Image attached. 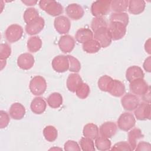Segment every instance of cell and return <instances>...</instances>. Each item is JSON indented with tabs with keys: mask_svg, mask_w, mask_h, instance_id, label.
Here are the masks:
<instances>
[{
	"mask_svg": "<svg viewBox=\"0 0 151 151\" xmlns=\"http://www.w3.org/2000/svg\"><path fill=\"white\" fill-rule=\"evenodd\" d=\"M39 6L41 9L52 17H58L64 11L62 5L55 1L41 0L39 2Z\"/></svg>",
	"mask_w": 151,
	"mask_h": 151,
	"instance_id": "6da1fadb",
	"label": "cell"
},
{
	"mask_svg": "<svg viewBox=\"0 0 151 151\" xmlns=\"http://www.w3.org/2000/svg\"><path fill=\"white\" fill-rule=\"evenodd\" d=\"M110 0H98L93 2L91 6V12L95 17H102L107 15L110 10Z\"/></svg>",
	"mask_w": 151,
	"mask_h": 151,
	"instance_id": "7a4b0ae2",
	"label": "cell"
},
{
	"mask_svg": "<svg viewBox=\"0 0 151 151\" xmlns=\"http://www.w3.org/2000/svg\"><path fill=\"white\" fill-rule=\"evenodd\" d=\"M29 87L32 94L41 96L44 93L47 89L46 80L41 76H36L31 80Z\"/></svg>",
	"mask_w": 151,
	"mask_h": 151,
	"instance_id": "3957f363",
	"label": "cell"
},
{
	"mask_svg": "<svg viewBox=\"0 0 151 151\" xmlns=\"http://www.w3.org/2000/svg\"><path fill=\"white\" fill-rule=\"evenodd\" d=\"M117 123L120 130L127 132L135 126L136 120L132 113L124 112L119 116Z\"/></svg>",
	"mask_w": 151,
	"mask_h": 151,
	"instance_id": "277c9868",
	"label": "cell"
},
{
	"mask_svg": "<svg viewBox=\"0 0 151 151\" xmlns=\"http://www.w3.org/2000/svg\"><path fill=\"white\" fill-rule=\"evenodd\" d=\"M107 27L99 28L94 32V40L99 42L101 48H106L111 43L112 38Z\"/></svg>",
	"mask_w": 151,
	"mask_h": 151,
	"instance_id": "5b68a950",
	"label": "cell"
},
{
	"mask_svg": "<svg viewBox=\"0 0 151 151\" xmlns=\"http://www.w3.org/2000/svg\"><path fill=\"white\" fill-rule=\"evenodd\" d=\"M129 88L133 94L142 97L150 88L143 78H137L133 80L130 83Z\"/></svg>",
	"mask_w": 151,
	"mask_h": 151,
	"instance_id": "8992f818",
	"label": "cell"
},
{
	"mask_svg": "<svg viewBox=\"0 0 151 151\" xmlns=\"http://www.w3.org/2000/svg\"><path fill=\"white\" fill-rule=\"evenodd\" d=\"M112 40L116 41L122 39L126 33V26L119 22H110L108 26Z\"/></svg>",
	"mask_w": 151,
	"mask_h": 151,
	"instance_id": "52a82bcc",
	"label": "cell"
},
{
	"mask_svg": "<svg viewBox=\"0 0 151 151\" xmlns=\"http://www.w3.org/2000/svg\"><path fill=\"white\" fill-rule=\"evenodd\" d=\"M23 34V28L18 24H12L8 27L5 32L6 40L11 43L19 41Z\"/></svg>",
	"mask_w": 151,
	"mask_h": 151,
	"instance_id": "ba28073f",
	"label": "cell"
},
{
	"mask_svg": "<svg viewBox=\"0 0 151 151\" xmlns=\"http://www.w3.org/2000/svg\"><path fill=\"white\" fill-rule=\"evenodd\" d=\"M139 99L133 93L124 94L121 99V104L123 109L127 111L134 110L139 104Z\"/></svg>",
	"mask_w": 151,
	"mask_h": 151,
	"instance_id": "9c48e42d",
	"label": "cell"
},
{
	"mask_svg": "<svg viewBox=\"0 0 151 151\" xmlns=\"http://www.w3.org/2000/svg\"><path fill=\"white\" fill-rule=\"evenodd\" d=\"M52 68L58 73H64L69 69V61L67 55H58L55 57L51 63Z\"/></svg>",
	"mask_w": 151,
	"mask_h": 151,
	"instance_id": "30bf717a",
	"label": "cell"
},
{
	"mask_svg": "<svg viewBox=\"0 0 151 151\" xmlns=\"http://www.w3.org/2000/svg\"><path fill=\"white\" fill-rule=\"evenodd\" d=\"M54 25L55 30L59 34H65L69 32L71 28V22L65 16L60 15L54 19Z\"/></svg>",
	"mask_w": 151,
	"mask_h": 151,
	"instance_id": "8fae6325",
	"label": "cell"
},
{
	"mask_svg": "<svg viewBox=\"0 0 151 151\" xmlns=\"http://www.w3.org/2000/svg\"><path fill=\"white\" fill-rule=\"evenodd\" d=\"M136 118L139 120H150L151 117L150 103L143 101L134 109V112Z\"/></svg>",
	"mask_w": 151,
	"mask_h": 151,
	"instance_id": "7c38bea8",
	"label": "cell"
},
{
	"mask_svg": "<svg viewBox=\"0 0 151 151\" xmlns=\"http://www.w3.org/2000/svg\"><path fill=\"white\" fill-rule=\"evenodd\" d=\"M45 21L44 18L41 17H39L26 25L25 31L28 35H36L43 29Z\"/></svg>",
	"mask_w": 151,
	"mask_h": 151,
	"instance_id": "4fadbf2b",
	"label": "cell"
},
{
	"mask_svg": "<svg viewBox=\"0 0 151 151\" xmlns=\"http://www.w3.org/2000/svg\"><path fill=\"white\" fill-rule=\"evenodd\" d=\"M58 47L64 53H68L72 51L76 44L74 38L70 35H64L60 37L58 41Z\"/></svg>",
	"mask_w": 151,
	"mask_h": 151,
	"instance_id": "5bb4252c",
	"label": "cell"
},
{
	"mask_svg": "<svg viewBox=\"0 0 151 151\" xmlns=\"http://www.w3.org/2000/svg\"><path fill=\"white\" fill-rule=\"evenodd\" d=\"M65 12L67 16L73 20H78L81 18L84 14L83 7L76 3L69 4L65 8Z\"/></svg>",
	"mask_w": 151,
	"mask_h": 151,
	"instance_id": "9a60e30c",
	"label": "cell"
},
{
	"mask_svg": "<svg viewBox=\"0 0 151 151\" xmlns=\"http://www.w3.org/2000/svg\"><path fill=\"white\" fill-rule=\"evenodd\" d=\"M34 62L35 60L33 55L28 52L19 55L17 58L18 66L24 70L31 69L33 67Z\"/></svg>",
	"mask_w": 151,
	"mask_h": 151,
	"instance_id": "2e32d148",
	"label": "cell"
},
{
	"mask_svg": "<svg viewBox=\"0 0 151 151\" xmlns=\"http://www.w3.org/2000/svg\"><path fill=\"white\" fill-rule=\"evenodd\" d=\"M117 126L113 122H106L103 123L99 129L101 136L111 138L114 136L117 132Z\"/></svg>",
	"mask_w": 151,
	"mask_h": 151,
	"instance_id": "e0dca14e",
	"label": "cell"
},
{
	"mask_svg": "<svg viewBox=\"0 0 151 151\" xmlns=\"http://www.w3.org/2000/svg\"><path fill=\"white\" fill-rule=\"evenodd\" d=\"M9 115L14 120L22 119L26 113L25 107L19 103H14L12 104L9 110Z\"/></svg>",
	"mask_w": 151,
	"mask_h": 151,
	"instance_id": "ac0fdd59",
	"label": "cell"
},
{
	"mask_svg": "<svg viewBox=\"0 0 151 151\" xmlns=\"http://www.w3.org/2000/svg\"><path fill=\"white\" fill-rule=\"evenodd\" d=\"M83 83V80L80 76L76 73H71L69 74L68 76V78L67 79V87L68 90L74 93L76 92L77 88L78 87V86Z\"/></svg>",
	"mask_w": 151,
	"mask_h": 151,
	"instance_id": "d6986e66",
	"label": "cell"
},
{
	"mask_svg": "<svg viewBox=\"0 0 151 151\" xmlns=\"http://www.w3.org/2000/svg\"><path fill=\"white\" fill-rule=\"evenodd\" d=\"M145 74L142 69L137 65L130 66L127 68L126 72V78L129 82L137 78H143Z\"/></svg>",
	"mask_w": 151,
	"mask_h": 151,
	"instance_id": "ffe728a7",
	"label": "cell"
},
{
	"mask_svg": "<svg viewBox=\"0 0 151 151\" xmlns=\"http://www.w3.org/2000/svg\"><path fill=\"white\" fill-rule=\"evenodd\" d=\"M47 107V103L43 98L41 97H35L31 101L30 108L31 111L36 114L43 113Z\"/></svg>",
	"mask_w": 151,
	"mask_h": 151,
	"instance_id": "44dd1931",
	"label": "cell"
},
{
	"mask_svg": "<svg viewBox=\"0 0 151 151\" xmlns=\"http://www.w3.org/2000/svg\"><path fill=\"white\" fill-rule=\"evenodd\" d=\"M146 2L143 0L129 1L128 11L133 15H139L142 13L145 8Z\"/></svg>",
	"mask_w": 151,
	"mask_h": 151,
	"instance_id": "7402d4cb",
	"label": "cell"
},
{
	"mask_svg": "<svg viewBox=\"0 0 151 151\" xmlns=\"http://www.w3.org/2000/svg\"><path fill=\"white\" fill-rule=\"evenodd\" d=\"M143 137L144 134L139 128H133L128 133V142L132 150L135 149L137 141Z\"/></svg>",
	"mask_w": 151,
	"mask_h": 151,
	"instance_id": "603a6c76",
	"label": "cell"
},
{
	"mask_svg": "<svg viewBox=\"0 0 151 151\" xmlns=\"http://www.w3.org/2000/svg\"><path fill=\"white\" fill-rule=\"evenodd\" d=\"M93 33L91 30L86 28H81L78 29L75 34L76 41L82 44H84L93 39Z\"/></svg>",
	"mask_w": 151,
	"mask_h": 151,
	"instance_id": "cb8c5ba5",
	"label": "cell"
},
{
	"mask_svg": "<svg viewBox=\"0 0 151 151\" xmlns=\"http://www.w3.org/2000/svg\"><path fill=\"white\" fill-rule=\"evenodd\" d=\"M99 127L94 123H87L83 127V134L84 137L94 140L99 136Z\"/></svg>",
	"mask_w": 151,
	"mask_h": 151,
	"instance_id": "d4e9b609",
	"label": "cell"
},
{
	"mask_svg": "<svg viewBox=\"0 0 151 151\" xmlns=\"http://www.w3.org/2000/svg\"><path fill=\"white\" fill-rule=\"evenodd\" d=\"M125 86L124 84L118 80H114L113 83L109 93L113 96L114 97H121L125 93Z\"/></svg>",
	"mask_w": 151,
	"mask_h": 151,
	"instance_id": "484cf974",
	"label": "cell"
},
{
	"mask_svg": "<svg viewBox=\"0 0 151 151\" xmlns=\"http://www.w3.org/2000/svg\"><path fill=\"white\" fill-rule=\"evenodd\" d=\"M113 80L111 77L107 75L102 76L99 78L97 83L99 89L103 91L109 92L111 88Z\"/></svg>",
	"mask_w": 151,
	"mask_h": 151,
	"instance_id": "4316f807",
	"label": "cell"
},
{
	"mask_svg": "<svg viewBox=\"0 0 151 151\" xmlns=\"http://www.w3.org/2000/svg\"><path fill=\"white\" fill-rule=\"evenodd\" d=\"M42 43V41L38 36L31 37L27 41V48L29 52H36L41 49Z\"/></svg>",
	"mask_w": 151,
	"mask_h": 151,
	"instance_id": "83f0119b",
	"label": "cell"
},
{
	"mask_svg": "<svg viewBox=\"0 0 151 151\" xmlns=\"http://www.w3.org/2000/svg\"><path fill=\"white\" fill-rule=\"evenodd\" d=\"M82 47L85 52L89 54L96 53L101 48L99 42L94 39H91L83 44Z\"/></svg>",
	"mask_w": 151,
	"mask_h": 151,
	"instance_id": "f1b7e54d",
	"label": "cell"
},
{
	"mask_svg": "<svg viewBox=\"0 0 151 151\" xmlns=\"http://www.w3.org/2000/svg\"><path fill=\"white\" fill-rule=\"evenodd\" d=\"M48 106L52 109H57L63 104V97L59 93L54 92L51 93L47 98Z\"/></svg>",
	"mask_w": 151,
	"mask_h": 151,
	"instance_id": "f546056e",
	"label": "cell"
},
{
	"mask_svg": "<svg viewBox=\"0 0 151 151\" xmlns=\"http://www.w3.org/2000/svg\"><path fill=\"white\" fill-rule=\"evenodd\" d=\"M129 1L113 0L111 2L110 8L114 12H124L128 8Z\"/></svg>",
	"mask_w": 151,
	"mask_h": 151,
	"instance_id": "4dcf8cb0",
	"label": "cell"
},
{
	"mask_svg": "<svg viewBox=\"0 0 151 151\" xmlns=\"http://www.w3.org/2000/svg\"><path fill=\"white\" fill-rule=\"evenodd\" d=\"M95 140V146L99 150L105 151L110 149L111 143L109 138L98 136Z\"/></svg>",
	"mask_w": 151,
	"mask_h": 151,
	"instance_id": "1f68e13d",
	"label": "cell"
},
{
	"mask_svg": "<svg viewBox=\"0 0 151 151\" xmlns=\"http://www.w3.org/2000/svg\"><path fill=\"white\" fill-rule=\"evenodd\" d=\"M43 135L45 139L50 142L55 141L58 136V132L53 126H47L43 130Z\"/></svg>",
	"mask_w": 151,
	"mask_h": 151,
	"instance_id": "d6a6232c",
	"label": "cell"
},
{
	"mask_svg": "<svg viewBox=\"0 0 151 151\" xmlns=\"http://www.w3.org/2000/svg\"><path fill=\"white\" fill-rule=\"evenodd\" d=\"M129 15L126 12H113L110 17V22H119L127 27L129 24Z\"/></svg>",
	"mask_w": 151,
	"mask_h": 151,
	"instance_id": "836d02e7",
	"label": "cell"
},
{
	"mask_svg": "<svg viewBox=\"0 0 151 151\" xmlns=\"http://www.w3.org/2000/svg\"><path fill=\"white\" fill-rule=\"evenodd\" d=\"M39 17L38 11L35 8H28L26 9L23 15L24 20L27 24Z\"/></svg>",
	"mask_w": 151,
	"mask_h": 151,
	"instance_id": "e575fe53",
	"label": "cell"
},
{
	"mask_svg": "<svg viewBox=\"0 0 151 151\" xmlns=\"http://www.w3.org/2000/svg\"><path fill=\"white\" fill-rule=\"evenodd\" d=\"M80 146L81 147V149L83 151H94L95 150L94 147V143L92 139L83 137H82L80 142Z\"/></svg>",
	"mask_w": 151,
	"mask_h": 151,
	"instance_id": "d590c367",
	"label": "cell"
},
{
	"mask_svg": "<svg viewBox=\"0 0 151 151\" xmlns=\"http://www.w3.org/2000/svg\"><path fill=\"white\" fill-rule=\"evenodd\" d=\"M90 91V89L87 83L83 82L77 88L76 94L78 98L81 99H84L88 96Z\"/></svg>",
	"mask_w": 151,
	"mask_h": 151,
	"instance_id": "8d00e7d4",
	"label": "cell"
},
{
	"mask_svg": "<svg viewBox=\"0 0 151 151\" xmlns=\"http://www.w3.org/2000/svg\"><path fill=\"white\" fill-rule=\"evenodd\" d=\"M108 25L103 17H94L91 22V28L93 32L102 27H107Z\"/></svg>",
	"mask_w": 151,
	"mask_h": 151,
	"instance_id": "74e56055",
	"label": "cell"
},
{
	"mask_svg": "<svg viewBox=\"0 0 151 151\" xmlns=\"http://www.w3.org/2000/svg\"><path fill=\"white\" fill-rule=\"evenodd\" d=\"M67 56L69 61V71L73 73L79 72L81 69V64L78 59L70 55Z\"/></svg>",
	"mask_w": 151,
	"mask_h": 151,
	"instance_id": "f35d334b",
	"label": "cell"
},
{
	"mask_svg": "<svg viewBox=\"0 0 151 151\" xmlns=\"http://www.w3.org/2000/svg\"><path fill=\"white\" fill-rule=\"evenodd\" d=\"M11 54V48L7 43H2L0 45V60H6Z\"/></svg>",
	"mask_w": 151,
	"mask_h": 151,
	"instance_id": "ab89813d",
	"label": "cell"
},
{
	"mask_svg": "<svg viewBox=\"0 0 151 151\" xmlns=\"http://www.w3.org/2000/svg\"><path fill=\"white\" fill-rule=\"evenodd\" d=\"M111 150H121V151H123V150L131 151V150H132L129 143L125 141L119 142L118 143H116L112 147Z\"/></svg>",
	"mask_w": 151,
	"mask_h": 151,
	"instance_id": "60d3db41",
	"label": "cell"
},
{
	"mask_svg": "<svg viewBox=\"0 0 151 151\" xmlns=\"http://www.w3.org/2000/svg\"><path fill=\"white\" fill-rule=\"evenodd\" d=\"M10 121V118L7 112L1 110L0 111V128L4 129L8 126Z\"/></svg>",
	"mask_w": 151,
	"mask_h": 151,
	"instance_id": "b9f144b4",
	"label": "cell"
},
{
	"mask_svg": "<svg viewBox=\"0 0 151 151\" xmlns=\"http://www.w3.org/2000/svg\"><path fill=\"white\" fill-rule=\"evenodd\" d=\"M64 150L68 151H80L81 150L78 144L74 140H68L64 143Z\"/></svg>",
	"mask_w": 151,
	"mask_h": 151,
	"instance_id": "7bdbcfd3",
	"label": "cell"
},
{
	"mask_svg": "<svg viewBox=\"0 0 151 151\" xmlns=\"http://www.w3.org/2000/svg\"><path fill=\"white\" fill-rule=\"evenodd\" d=\"M136 151H142V150H151V145L144 141L140 142L137 145L134 149Z\"/></svg>",
	"mask_w": 151,
	"mask_h": 151,
	"instance_id": "ee69618b",
	"label": "cell"
},
{
	"mask_svg": "<svg viewBox=\"0 0 151 151\" xmlns=\"http://www.w3.org/2000/svg\"><path fill=\"white\" fill-rule=\"evenodd\" d=\"M150 62H151V57L149 56L144 61L143 63V68L144 69L147 71V72H149L150 73L151 71V64H150Z\"/></svg>",
	"mask_w": 151,
	"mask_h": 151,
	"instance_id": "f6af8a7d",
	"label": "cell"
},
{
	"mask_svg": "<svg viewBox=\"0 0 151 151\" xmlns=\"http://www.w3.org/2000/svg\"><path fill=\"white\" fill-rule=\"evenodd\" d=\"M145 50L149 54L151 53L150 51V38H149L145 44Z\"/></svg>",
	"mask_w": 151,
	"mask_h": 151,
	"instance_id": "bcb514c9",
	"label": "cell"
},
{
	"mask_svg": "<svg viewBox=\"0 0 151 151\" xmlns=\"http://www.w3.org/2000/svg\"><path fill=\"white\" fill-rule=\"evenodd\" d=\"M37 1H22V2L24 3V4H25L27 6H32V5H35L37 3Z\"/></svg>",
	"mask_w": 151,
	"mask_h": 151,
	"instance_id": "7dc6e473",
	"label": "cell"
},
{
	"mask_svg": "<svg viewBox=\"0 0 151 151\" xmlns=\"http://www.w3.org/2000/svg\"><path fill=\"white\" fill-rule=\"evenodd\" d=\"M0 66H1V70H2L6 65V60H0Z\"/></svg>",
	"mask_w": 151,
	"mask_h": 151,
	"instance_id": "c3c4849f",
	"label": "cell"
}]
</instances>
